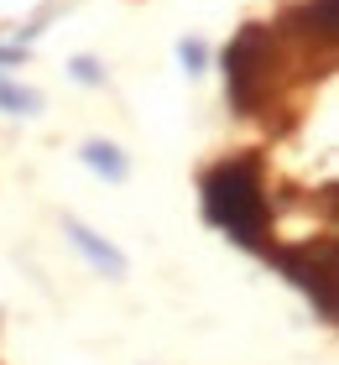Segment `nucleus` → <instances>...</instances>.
Segmentation results:
<instances>
[{
	"instance_id": "obj_1",
	"label": "nucleus",
	"mask_w": 339,
	"mask_h": 365,
	"mask_svg": "<svg viewBox=\"0 0 339 365\" xmlns=\"http://www.w3.org/2000/svg\"><path fill=\"white\" fill-rule=\"evenodd\" d=\"M203 214L230 230L241 245H261L266 235V193H261V173L251 157L219 162L203 173Z\"/></svg>"
},
{
	"instance_id": "obj_2",
	"label": "nucleus",
	"mask_w": 339,
	"mask_h": 365,
	"mask_svg": "<svg viewBox=\"0 0 339 365\" xmlns=\"http://www.w3.org/2000/svg\"><path fill=\"white\" fill-rule=\"evenodd\" d=\"M261 73H266V26H246L225 53V89H230V105L241 115L256 110Z\"/></svg>"
},
{
	"instance_id": "obj_3",
	"label": "nucleus",
	"mask_w": 339,
	"mask_h": 365,
	"mask_svg": "<svg viewBox=\"0 0 339 365\" xmlns=\"http://www.w3.org/2000/svg\"><path fill=\"white\" fill-rule=\"evenodd\" d=\"M277 267L313 297L324 319H334V251L329 245H318V256H313V245H303V251H277Z\"/></svg>"
},
{
	"instance_id": "obj_4",
	"label": "nucleus",
	"mask_w": 339,
	"mask_h": 365,
	"mask_svg": "<svg viewBox=\"0 0 339 365\" xmlns=\"http://www.w3.org/2000/svg\"><path fill=\"white\" fill-rule=\"evenodd\" d=\"M63 225H68V240H74L79 251L89 256V267L110 272V277H126V256L115 251V245H105V240H99V235H94L89 225H79V220H63Z\"/></svg>"
},
{
	"instance_id": "obj_5",
	"label": "nucleus",
	"mask_w": 339,
	"mask_h": 365,
	"mask_svg": "<svg viewBox=\"0 0 339 365\" xmlns=\"http://www.w3.org/2000/svg\"><path fill=\"white\" fill-rule=\"evenodd\" d=\"M84 162H89L99 178H110V182H126V173H131V168H126V157L115 152L110 141H89V146H84Z\"/></svg>"
},
{
	"instance_id": "obj_6",
	"label": "nucleus",
	"mask_w": 339,
	"mask_h": 365,
	"mask_svg": "<svg viewBox=\"0 0 339 365\" xmlns=\"http://www.w3.org/2000/svg\"><path fill=\"white\" fill-rule=\"evenodd\" d=\"M0 110H6V115H37V110H42V94L0 78Z\"/></svg>"
},
{
	"instance_id": "obj_7",
	"label": "nucleus",
	"mask_w": 339,
	"mask_h": 365,
	"mask_svg": "<svg viewBox=\"0 0 339 365\" xmlns=\"http://www.w3.org/2000/svg\"><path fill=\"white\" fill-rule=\"evenodd\" d=\"M178 58H183V68H188V73H198L209 53H203V42H183V47H178Z\"/></svg>"
},
{
	"instance_id": "obj_8",
	"label": "nucleus",
	"mask_w": 339,
	"mask_h": 365,
	"mask_svg": "<svg viewBox=\"0 0 339 365\" xmlns=\"http://www.w3.org/2000/svg\"><path fill=\"white\" fill-rule=\"evenodd\" d=\"M74 78L79 84H99V63L94 58H74Z\"/></svg>"
},
{
	"instance_id": "obj_9",
	"label": "nucleus",
	"mask_w": 339,
	"mask_h": 365,
	"mask_svg": "<svg viewBox=\"0 0 339 365\" xmlns=\"http://www.w3.org/2000/svg\"><path fill=\"white\" fill-rule=\"evenodd\" d=\"M0 63H21V47H0Z\"/></svg>"
}]
</instances>
